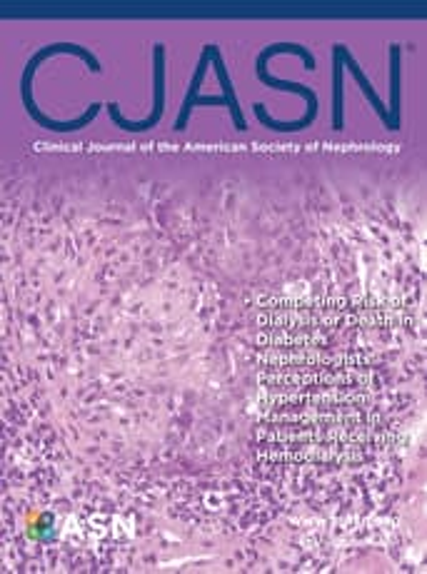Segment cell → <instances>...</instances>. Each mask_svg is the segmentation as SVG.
<instances>
[{
  "mask_svg": "<svg viewBox=\"0 0 427 574\" xmlns=\"http://www.w3.org/2000/svg\"><path fill=\"white\" fill-rule=\"evenodd\" d=\"M260 457L285 465H348L373 455L368 445H318V442H260Z\"/></svg>",
  "mask_w": 427,
  "mask_h": 574,
  "instance_id": "6da1fadb",
  "label": "cell"
},
{
  "mask_svg": "<svg viewBox=\"0 0 427 574\" xmlns=\"http://www.w3.org/2000/svg\"><path fill=\"white\" fill-rule=\"evenodd\" d=\"M255 362L265 370H280V367H300V370H318V367H365L370 362H378L375 355H360V352H328L323 347H300V350H288V347H270L268 352L255 355Z\"/></svg>",
  "mask_w": 427,
  "mask_h": 574,
  "instance_id": "7a4b0ae2",
  "label": "cell"
},
{
  "mask_svg": "<svg viewBox=\"0 0 427 574\" xmlns=\"http://www.w3.org/2000/svg\"><path fill=\"white\" fill-rule=\"evenodd\" d=\"M373 377V370L365 367H318V370H300V367H280V370L260 372V382L283 390H310V387H348Z\"/></svg>",
  "mask_w": 427,
  "mask_h": 574,
  "instance_id": "3957f363",
  "label": "cell"
},
{
  "mask_svg": "<svg viewBox=\"0 0 427 574\" xmlns=\"http://www.w3.org/2000/svg\"><path fill=\"white\" fill-rule=\"evenodd\" d=\"M165 95H168V88H165V45H153V110L145 120H128L123 113H120L118 103H108L105 110H108L110 120L115 123V128L125 130V133H145V130L158 128L160 120L165 115Z\"/></svg>",
  "mask_w": 427,
  "mask_h": 574,
  "instance_id": "277c9868",
  "label": "cell"
},
{
  "mask_svg": "<svg viewBox=\"0 0 427 574\" xmlns=\"http://www.w3.org/2000/svg\"><path fill=\"white\" fill-rule=\"evenodd\" d=\"M268 55L260 50L258 55V63H255V75H258L260 83L265 85V88L270 90H278V93H293V95H300V98L305 100V115L300 120L305 123V128H313L315 125V118H318L320 113V100H318V93H315L313 88H308V85L303 83H295V80H283V78H275V75H270L268 70Z\"/></svg>",
  "mask_w": 427,
  "mask_h": 574,
  "instance_id": "5b68a950",
  "label": "cell"
},
{
  "mask_svg": "<svg viewBox=\"0 0 427 574\" xmlns=\"http://www.w3.org/2000/svg\"><path fill=\"white\" fill-rule=\"evenodd\" d=\"M338 48H340V58H343V65H345V68L350 70V73H353L355 83L360 85V93H363V95H365V100H368V103L373 105V108H375V113H378V118L383 120V125H385V128H388V130H400L398 125H395L393 120H390L388 105L383 103V98H380V95H378V90L373 88V83H370V80H368V75L363 73V68H360V63H358V60H355L353 55H350V48H348V45L338 43Z\"/></svg>",
  "mask_w": 427,
  "mask_h": 574,
  "instance_id": "8992f818",
  "label": "cell"
},
{
  "mask_svg": "<svg viewBox=\"0 0 427 574\" xmlns=\"http://www.w3.org/2000/svg\"><path fill=\"white\" fill-rule=\"evenodd\" d=\"M210 65H213L215 75H218V80H220V88H223V98H225V103H228L230 118H233L235 130H240V133H243V130H248V123H245L243 108H240V100H238V95H235L233 83H230L228 68H225L223 55H220L218 45H210Z\"/></svg>",
  "mask_w": 427,
  "mask_h": 574,
  "instance_id": "52a82bcc",
  "label": "cell"
},
{
  "mask_svg": "<svg viewBox=\"0 0 427 574\" xmlns=\"http://www.w3.org/2000/svg\"><path fill=\"white\" fill-rule=\"evenodd\" d=\"M390 53V105L388 113L398 128H403V118H400V110H403V48L398 43H393L388 48Z\"/></svg>",
  "mask_w": 427,
  "mask_h": 574,
  "instance_id": "ba28073f",
  "label": "cell"
},
{
  "mask_svg": "<svg viewBox=\"0 0 427 574\" xmlns=\"http://www.w3.org/2000/svg\"><path fill=\"white\" fill-rule=\"evenodd\" d=\"M255 342H263L270 347H288V350H300V347H323L328 342V335L315 330H285L283 335H270V337H255Z\"/></svg>",
  "mask_w": 427,
  "mask_h": 574,
  "instance_id": "9c48e42d",
  "label": "cell"
},
{
  "mask_svg": "<svg viewBox=\"0 0 427 574\" xmlns=\"http://www.w3.org/2000/svg\"><path fill=\"white\" fill-rule=\"evenodd\" d=\"M343 70H345V65H343V58H340V48L338 45H333V130H338V133L345 128Z\"/></svg>",
  "mask_w": 427,
  "mask_h": 574,
  "instance_id": "30bf717a",
  "label": "cell"
}]
</instances>
